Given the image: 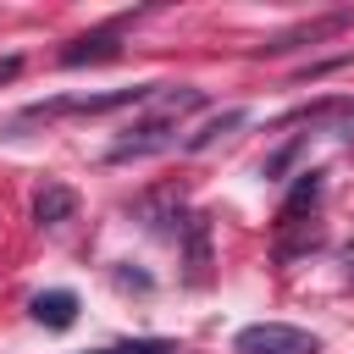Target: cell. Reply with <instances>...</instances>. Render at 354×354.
<instances>
[{
  "mask_svg": "<svg viewBox=\"0 0 354 354\" xmlns=\"http://www.w3.org/2000/svg\"><path fill=\"white\" fill-rule=\"evenodd\" d=\"M199 105H205V94H199L194 83L160 88V94H155V111H149V116H138V122L111 144V155H105V160H138V155H155V149L177 144V116H183V111H199Z\"/></svg>",
  "mask_w": 354,
  "mask_h": 354,
  "instance_id": "obj_1",
  "label": "cell"
},
{
  "mask_svg": "<svg viewBox=\"0 0 354 354\" xmlns=\"http://www.w3.org/2000/svg\"><path fill=\"white\" fill-rule=\"evenodd\" d=\"M155 94H160V83H133V88H111V94H61V100L28 105L22 122H39V116H105V111H122V105H149Z\"/></svg>",
  "mask_w": 354,
  "mask_h": 354,
  "instance_id": "obj_2",
  "label": "cell"
},
{
  "mask_svg": "<svg viewBox=\"0 0 354 354\" xmlns=\"http://www.w3.org/2000/svg\"><path fill=\"white\" fill-rule=\"evenodd\" d=\"M232 348L238 354H321V337L288 321H254L232 337Z\"/></svg>",
  "mask_w": 354,
  "mask_h": 354,
  "instance_id": "obj_3",
  "label": "cell"
},
{
  "mask_svg": "<svg viewBox=\"0 0 354 354\" xmlns=\"http://www.w3.org/2000/svg\"><path fill=\"white\" fill-rule=\"evenodd\" d=\"M28 315H33L39 326H50V332H66V326L77 321V293H72V288L33 293V299H28Z\"/></svg>",
  "mask_w": 354,
  "mask_h": 354,
  "instance_id": "obj_4",
  "label": "cell"
},
{
  "mask_svg": "<svg viewBox=\"0 0 354 354\" xmlns=\"http://www.w3.org/2000/svg\"><path fill=\"white\" fill-rule=\"evenodd\" d=\"M72 216H77V188L44 183V188L33 194V221H39V227H61V221H72Z\"/></svg>",
  "mask_w": 354,
  "mask_h": 354,
  "instance_id": "obj_5",
  "label": "cell"
},
{
  "mask_svg": "<svg viewBox=\"0 0 354 354\" xmlns=\"http://www.w3.org/2000/svg\"><path fill=\"white\" fill-rule=\"evenodd\" d=\"M122 44H116V28H100V33H83L61 50V66H88V61H116Z\"/></svg>",
  "mask_w": 354,
  "mask_h": 354,
  "instance_id": "obj_6",
  "label": "cell"
},
{
  "mask_svg": "<svg viewBox=\"0 0 354 354\" xmlns=\"http://www.w3.org/2000/svg\"><path fill=\"white\" fill-rule=\"evenodd\" d=\"M321 177H326L321 166H315V171H299V183L288 188V199H282V210H277V227H293V221L321 199Z\"/></svg>",
  "mask_w": 354,
  "mask_h": 354,
  "instance_id": "obj_7",
  "label": "cell"
},
{
  "mask_svg": "<svg viewBox=\"0 0 354 354\" xmlns=\"http://www.w3.org/2000/svg\"><path fill=\"white\" fill-rule=\"evenodd\" d=\"M343 22H348V11H337V17H321V22H310V28H293V33H277V39H266L260 50H266V55H282V50H299L304 39L315 44V39H326V33H337Z\"/></svg>",
  "mask_w": 354,
  "mask_h": 354,
  "instance_id": "obj_8",
  "label": "cell"
},
{
  "mask_svg": "<svg viewBox=\"0 0 354 354\" xmlns=\"http://www.w3.org/2000/svg\"><path fill=\"white\" fill-rule=\"evenodd\" d=\"M243 122H249V111H238V105H232V111H221V116H210V122H205L199 133H188V138H183V149H188V155H199V149H210L216 138H227L232 127H243Z\"/></svg>",
  "mask_w": 354,
  "mask_h": 354,
  "instance_id": "obj_9",
  "label": "cell"
},
{
  "mask_svg": "<svg viewBox=\"0 0 354 354\" xmlns=\"http://www.w3.org/2000/svg\"><path fill=\"white\" fill-rule=\"evenodd\" d=\"M205 271H210V221L194 216L188 221V282H205Z\"/></svg>",
  "mask_w": 354,
  "mask_h": 354,
  "instance_id": "obj_10",
  "label": "cell"
},
{
  "mask_svg": "<svg viewBox=\"0 0 354 354\" xmlns=\"http://www.w3.org/2000/svg\"><path fill=\"white\" fill-rule=\"evenodd\" d=\"M88 354H183L171 337H127V343H111V348H88Z\"/></svg>",
  "mask_w": 354,
  "mask_h": 354,
  "instance_id": "obj_11",
  "label": "cell"
},
{
  "mask_svg": "<svg viewBox=\"0 0 354 354\" xmlns=\"http://www.w3.org/2000/svg\"><path fill=\"white\" fill-rule=\"evenodd\" d=\"M326 133H332V138H343V144H354V100H337V111H332Z\"/></svg>",
  "mask_w": 354,
  "mask_h": 354,
  "instance_id": "obj_12",
  "label": "cell"
},
{
  "mask_svg": "<svg viewBox=\"0 0 354 354\" xmlns=\"http://www.w3.org/2000/svg\"><path fill=\"white\" fill-rule=\"evenodd\" d=\"M293 155H299V138H293V144H282V149H277V155H266V166H260V177H282V171H288V160H293Z\"/></svg>",
  "mask_w": 354,
  "mask_h": 354,
  "instance_id": "obj_13",
  "label": "cell"
},
{
  "mask_svg": "<svg viewBox=\"0 0 354 354\" xmlns=\"http://www.w3.org/2000/svg\"><path fill=\"white\" fill-rule=\"evenodd\" d=\"M22 72V55H0V83H11Z\"/></svg>",
  "mask_w": 354,
  "mask_h": 354,
  "instance_id": "obj_14",
  "label": "cell"
}]
</instances>
